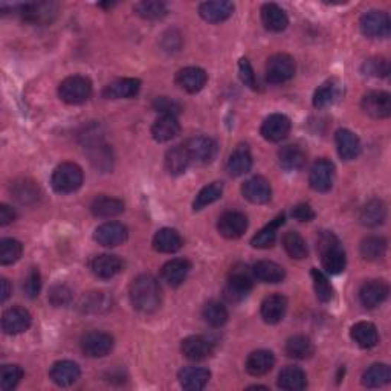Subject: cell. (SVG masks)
<instances>
[{
    "mask_svg": "<svg viewBox=\"0 0 391 391\" xmlns=\"http://www.w3.org/2000/svg\"><path fill=\"white\" fill-rule=\"evenodd\" d=\"M130 301L138 312L153 313L161 306V287L150 274L138 275L130 284Z\"/></svg>",
    "mask_w": 391,
    "mask_h": 391,
    "instance_id": "6da1fadb",
    "label": "cell"
},
{
    "mask_svg": "<svg viewBox=\"0 0 391 391\" xmlns=\"http://www.w3.org/2000/svg\"><path fill=\"white\" fill-rule=\"evenodd\" d=\"M385 217H387L385 203L379 199H373V200L367 202L364 207H362L361 214H359L361 223L368 228H375V227L383 225V223L385 222Z\"/></svg>",
    "mask_w": 391,
    "mask_h": 391,
    "instance_id": "ab89813d",
    "label": "cell"
},
{
    "mask_svg": "<svg viewBox=\"0 0 391 391\" xmlns=\"http://www.w3.org/2000/svg\"><path fill=\"white\" fill-rule=\"evenodd\" d=\"M141 90V81L136 78H119L114 83H110L102 90V97L107 100H123V98H133Z\"/></svg>",
    "mask_w": 391,
    "mask_h": 391,
    "instance_id": "603a6c76",
    "label": "cell"
},
{
    "mask_svg": "<svg viewBox=\"0 0 391 391\" xmlns=\"http://www.w3.org/2000/svg\"><path fill=\"white\" fill-rule=\"evenodd\" d=\"M20 14L23 20L32 25H48L57 16L59 6L52 2H32L20 5Z\"/></svg>",
    "mask_w": 391,
    "mask_h": 391,
    "instance_id": "30bf717a",
    "label": "cell"
},
{
    "mask_svg": "<svg viewBox=\"0 0 391 391\" xmlns=\"http://www.w3.org/2000/svg\"><path fill=\"white\" fill-rule=\"evenodd\" d=\"M234 13V5L227 0H214V2H203L199 6V14L205 22L220 23L225 22Z\"/></svg>",
    "mask_w": 391,
    "mask_h": 391,
    "instance_id": "d4e9b609",
    "label": "cell"
},
{
    "mask_svg": "<svg viewBox=\"0 0 391 391\" xmlns=\"http://www.w3.org/2000/svg\"><path fill=\"white\" fill-rule=\"evenodd\" d=\"M251 169H253V156H251L248 145H239L229 156L227 162V172L232 178H239V176H243L251 172Z\"/></svg>",
    "mask_w": 391,
    "mask_h": 391,
    "instance_id": "f546056e",
    "label": "cell"
},
{
    "mask_svg": "<svg viewBox=\"0 0 391 391\" xmlns=\"http://www.w3.org/2000/svg\"><path fill=\"white\" fill-rule=\"evenodd\" d=\"M182 355L190 361H203L214 353V344L205 337H188L181 344Z\"/></svg>",
    "mask_w": 391,
    "mask_h": 391,
    "instance_id": "d6986e66",
    "label": "cell"
},
{
    "mask_svg": "<svg viewBox=\"0 0 391 391\" xmlns=\"http://www.w3.org/2000/svg\"><path fill=\"white\" fill-rule=\"evenodd\" d=\"M388 292V284L384 280H370L361 286L359 301L366 309H375L387 300Z\"/></svg>",
    "mask_w": 391,
    "mask_h": 391,
    "instance_id": "9a60e30c",
    "label": "cell"
},
{
    "mask_svg": "<svg viewBox=\"0 0 391 391\" xmlns=\"http://www.w3.org/2000/svg\"><path fill=\"white\" fill-rule=\"evenodd\" d=\"M207 80H208L207 72H205L202 68H196V66L181 69L178 72V76H176V83H178V86L185 92H188V94H198V92H200L205 88V85H207Z\"/></svg>",
    "mask_w": 391,
    "mask_h": 391,
    "instance_id": "44dd1931",
    "label": "cell"
},
{
    "mask_svg": "<svg viewBox=\"0 0 391 391\" xmlns=\"http://www.w3.org/2000/svg\"><path fill=\"white\" fill-rule=\"evenodd\" d=\"M335 181V165L329 160H318L311 169L309 184L318 193H327L333 187Z\"/></svg>",
    "mask_w": 391,
    "mask_h": 391,
    "instance_id": "7c38bea8",
    "label": "cell"
},
{
    "mask_svg": "<svg viewBox=\"0 0 391 391\" xmlns=\"http://www.w3.org/2000/svg\"><path fill=\"white\" fill-rule=\"evenodd\" d=\"M361 107L371 118L385 119L391 115V97L384 90H371L362 97Z\"/></svg>",
    "mask_w": 391,
    "mask_h": 391,
    "instance_id": "9c48e42d",
    "label": "cell"
},
{
    "mask_svg": "<svg viewBox=\"0 0 391 391\" xmlns=\"http://www.w3.org/2000/svg\"><path fill=\"white\" fill-rule=\"evenodd\" d=\"M23 378L20 366H4L0 370V388L4 391L14 390Z\"/></svg>",
    "mask_w": 391,
    "mask_h": 391,
    "instance_id": "f5cc1de1",
    "label": "cell"
},
{
    "mask_svg": "<svg viewBox=\"0 0 391 391\" xmlns=\"http://www.w3.org/2000/svg\"><path fill=\"white\" fill-rule=\"evenodd\" d=\"M114 344L109 333L94 330L81 338V350L89 358H104L114 349Z\"/></svg>",
    "mask_w": 391,
    "mask_h": 391,
    "instance_id": "ba28073f",
    "label": "cell"
},
{
    "mask_svg": "<svg viewBox=\"0 0 391 391\" xmlns=\"http://www.w3.org/2000/svg\"><path fill=\"white\" fill-rule=\"evenodd\" d=\"M184 240L181 234L176 229L172 228H162L155 234L153 237V248L157 253L162 254H173L178 253L182 248Z\"/></svg>",
    "mask_w": 391,
    "mask_h": 391,
    "instance_id": "1f68e13d",
    "label": "cell"
},
{
    "mask_svg": "<svg viewBox=\"0 0 391 391\" xmlns=\"http://www.w3.org/2000/svg\"><path fill=\"white\" fill-rule=\"evenodd\" d=\"M350 337L361 349H373L379 342L376 325L368 321H359L353 325L350 330Z\"/></svg>",
    "mask_w": 391,
    "mask_h": 391,
    "instance_id": "836d02e7",
    "label": "cell"
},
{
    "mask_svg": "<svg viewBox=\"0 0 391 391\" xmlns=\"http://www.w3.org/2000/svg\"><path fill=\"white\" fill-rule=\"evenodd\" d=\"M295 76V60L287 54H275L266 63V80L274 85L289 81Z\"/></svg>",
    "mask_w": 391,
    "mask_h": 391,
    "instance_id": "8992f818",
    "label": "cell"
},
{
    "mask_svg": "<svg viewBox=\"0 0 391 391\" xmlns=\"http://www.w3.org/2000/svg\"><path fill=\"white\" fill-rule=\"evenodd\" d=\"M23 246L18 240L4 239L0 240V265H13L22 257Z\"/></svg>",
    "mask_w": 391,
    "mask_h": 391,
    "instance_id": "681fc988",
    "label": "cell"
},
{
    "mask_svg": "<svg viewBox=\"0 0 391 391\" xmlns=\"http://www.w3.org/2000/svg\"><path fill=\"white\" fill-rule=\"evenodd\" d=\"M359 253L364 260L376 262V260H380L387 253V240L384 237L370 236L361 241Z\"/></svg>",
    "mask_w": 391,
    "mask_h": 391,
    "instance_id": "ee69618b",
    "label": "cell"
},
{
    "mask_svg": "<svg viewBox=\"0 0 391 391\" xmlns=\"http://www.w3.org/2000/svg\"><path fill=\"white\" fill-rule=\"evenodd\" d=\"M81 370L78 364L72 361H59L51 367L49 370V378L55 385L59 387H69L76 384L80 379Z\"/></svg>",
    "mask_w": 391,
    "mask_h": 391,
    "instance_id": "7402d4cb",
    "label": "cell"
},
{
    "mask_svg": "<svg viewBox=\"0 0 391 391\" xmlns=\"http://www.w3.org/2000/svg\"><path fill=\"white\" fill-rule=\"evenodd\" d=\"M181 132L178 116L161 115L152 126V136L156 143H169Z\"/></svg>",
    "mask_w": 391,
    "mask_h": 391,
    "instance_id": "4316f807",
    "label": "cell"
},
{
    "mask_svg": "<svg viewBox=\"0 0 391 391\" xmlns=\"http://www.w3.org/2000/svg\"><path fill=\"white\" fill-rule=\"evenodd\" d=\"M40 289H42V277H40V272H39V269L32 267L31 271L28 272L26 278H25L23 291H25L26 296L35 298L37 295L40 294Z\"/></svg>",
    "mask_w": 391,
    "mask_h": 391,
    "instance_id": "6f0895ef",
    "label": "cell"
},
{
    "mask_svg": "<svg viewBox=\"0 0 391 391\" xmlns=\"http://www.w3.org/2000/svg\"><path fill=\"white\" fill-rule=\"evenodd\" d=\"M83 179H85V176H83L80 165L73 162H63L54 170L51 184L52 188L59 194H71L81 188Z\"/></svg>",
    "mask_w": 391,
    "mask_h": 391,
    "instance_id": "3957f363",
    "label": "cell"
},
{
    "mask_svg": "<svg viewBox=\"0 0 391 391\" xmlns=\"http://www.w3.org/2000/svg\"><path fill=\"white\" fill-rule=\"evenodd\" d=\"M287 311V298L282 294H274L266 296L262 303V318L267 324L280 323Z\"/></svg>",
    "mask_w": 391,
    "mask_h": 391,
    "instance_id": "484cf974",
    "label": "cell"
},
{
    "mask_svg": "<svg viewBox=\"0 0 391 391\" xmlns=\"http://www.w3.org/2000/svg\"><path fill=\"white\" fill-rule=\"evenodd\" d=\"M241 193H243L245 199L255 205L267 203L272 198L271 184L262 178V176H254V178L248 179L243 184V187H241Z\"/></svg>",
    "mask_w": 391,
    "mask_h": 391,
    "instance_id": "ac0fdd59",
    "label": "cell"
},
{
    "mask_svg": "<svg viewBox=\"0 0 391 391\" xmlns=\"http://www.w3.org/2000/svg\"><path fill=\"white\" fill-rule=\"evenodd\" d=\"M48 298H49V301H51L52 306L63 307V306H66V304L71 303V300H72V291L69 289L68 286L57 284V286L52 287Z\"/></svg>",
    "mask_w": 391,
    "mask_h": 391,
    "instance_id": "680465c9",
    "label": "cell"
},
{
    "mask_svg": "<svg viewBox=\"0 0 391 391\" xmlns=\"http://www.w3.org/2000/svg\"><path fill=\"white\" fill-rule=\"evenodd\" d=\"M135 11L139 17L147 18V20H157L169 13L164 2H155V0H147V2H139L135 5Z\"/></svg>",
    "mask_w": 391,
    "mask_h": 391,
    "instance_id": "f907efd6",
    "label": "cell"
},
{
    "mask_svg": "<svg viewBox=\"0 0 391 391\" xmlns=\"http://www.w3.org/2000/svg\"><path fill=\"white\" fill-rule=\"evenodd\" d=\"M191 157L185 145H176L165 153V170L172 176H179L187 172Z\"/></svg>",
    "mask_w": 391,
    "mask_h": 391,
    "instance_id": "8d00e7d4",
    "label": "cell"
},
{
    "mask_svg": "<svg viewBox=\"0 0 391 391\" xmlns=\"http://www.w3.org/2000/svg\"><path fill=\"white\" fill-rule=\"evenodd\" d=\"M153 109L156 112H160L161 115H172V116H178L181 112V106L178 104V102L167 98V97L156 98L153 102Z\"/></svg>",
    "mask_w": 391,
    "mask_h": 391,
    "instance_id": "91938a15",
    "label": "cell"
},
{
    "mask_svg": "<svg viewBox=\"0 0 391 391\" xmlns=\"http://www.w3.org/2000/svg\"><path fill=\"white\" fill-rule=\"evenodd\" d=\"M178 378L182 388L190 391H199L207 387V384L210 383L211 373L207 368H202V367H185L179 371Z\"/></svg>",
    "mask_w": 391,
    "mask_h": 391,
    "instance_id": "4dcf8cb0",
    "label": "cell"
},
{
    "mask_svg": "<svg viewBox=\"0 0 391 391\" xmlns=\"http://www.w3.org/2000/svg\"><path fill=\"white\" fill-rule=\"evenodd\" d=\"M14 198L20 203H30L39 198V193H37V187L31 181H22L16 182L14 187L11 188Z\"/></svg>",
    "mask_w": 391,
    "mask_h": 391,
    "instance_id": "9f6ffc18",
    "label": "cell"
},
{
    "mask_svg": "<svg viewBox=\"0 0 391 391\" xmlns=\"http://www.w3.org/2000/svg\"><path fill=\"white\" fill-rule=\"evenodd\" d=\"M260 13H262V22L267 31L282 32L289 25V18H287L286 13L275 4H265Z\"/></svg>",
    "mask_w": 391,
    "mask_h": 391,
    "instance_id": "e575fe53",
    "label": "cell"
},
{
    "mask_svg": "<svg viewBox=\"0 0 391 391\" xmlns=\"http://www.w3.org/2000/svg\"><path fill=\"white\" fill-rule=\"evenodd\" d=\"M286 355L294 359H307L313 355L315 347L311 338L304 337V335H295L289 338L284 346Z\"/></svg>",
    "mask_w": 391,
    "mask_h": 391,
    "instance_id": "7bdbcfd3",
    "label": "cell"
},
{
    "mask_svg": "<svg viewBox=\"0 0 391 391\" xmlns=\"http://www.w3.org/2000/svg\"><path fill=\"white\" fill-rule=\"evenodd\" d=\"M0 286H2V291H0V301L5 303L8 300V296L11 295V284H9L6 278H2V283H0Z\"/></svg>",
    "mask_w": 391,
    "mask_h": 391,
    "instance_id": "e7e4bbea",
    "label": "cell"
},
{
    "mask_svg": "<svg viewBox=\"0 0 391 391\" xmlns=\"http://www.w3.org/2000/svg\"><path fill=\"white\" fill-rule=\"evenodd\" d=\"M311 275H312L316 298H318L321 303H329L333 296V289H332L329 278L325 277L321 271H318V269H312Z\"/></svg>",
    "mask_w": 391,
    "mask_h": 391,
    "instance_id": "816d5d0a",
    "label": "cell"
},
{
    "mask_svg": "<svg viewBox=\"0 0 391 391\" xmlns=\"http://www.w3.org/2000/svg\"><path fill=\"white\" fill-rule=\"evenodd\" d=\"M292 217L298 222H311L315 219V211L311 208V205L300 203L292 210Z\"/></svg>",
    "mask_w": 391,
    "mask_h": 391,
    "instance_id": "6125c7cd",
    "label": "cell"
},
{
    "mask_svg": "<svg viewBox=\"0 0 391 391\" xmlns=\"http://www.w3.org/2000/svg\"><path fill=\"white\" fill-rule=\"evenodd\" d=\"M262 136L269 143H280L291 132V119L282 114L269 115L262 124Z\"/></svg>",
    "mask_w": 391,
    "mask_h": 391,
    "instance_id": "5bb4252c",
    "label": "cell"
},
{
    "mask_svg": "<svg viewBox=\"0 0 391 391\" xmlns=\"http://www.w3.org/2000/svg\"><path fill=\"white\" fill-rule=\"evenodd\" d=\"M283 223H284V216L282 214V216L275 217L271 223H267L265 228L260 229L253 237V240H251V245L257 249H267V248L274 246L275 240H277L278 228H280Z\"/></svg>",
    "mask_w": 391,
    "mask_h": 391,
    "instance_id": "b9f144b4",
    "label": "cell"
},
{
    "mask_svg": "<svg viewBox=\"0 0 391 391\" xmlns=\"http://www.w3.org/2000/svg\"><path fill=\"white\" fill-rule=\"evenodd\" d=\"M191 271V263L187 258H173L170 262H167L162 266V280L172 286V287H178L181 286Z\"/></svg>",
    "mask_w": 391,
    "mask_h": 391,
    "instance_id": "ffe728a7",
    "label": "cell"
},
{
    "mask_svg": "<svg viewBox=\"0 0 391 391\" xmlns=\"http://www.w3.org/2000/svg\"><path fill=\"white\" fill-rule=\"evenodd\" d=\"M92 95V83L88 77L71 76L59 86V97L68 104H83Z\"/></svg>",
    "mask_w": 391,
    "mask_h": 391,
    "instance_id": "5b68a950",
    "label": "cell"
},
{
    "mask_svg": "<svg viewBox=\"0 0 391 391\" xmlns=\"http://www.w3.org/2000/svg\"><path fill=\"white\" fill-rule=\"evenodd\" d=\"M203 320L211 327H222L228 321V311L227 307L219 301H210L203 307Z\"/></svg>",
    "mask_w": 391,
    "mask_h": 391,
    "instance_id": "c3c4849f",
    "label": "cell"
},
{
    "mask_svg": "<svg viewBox=\"0 0 391 391\" xmlns=\"http://www.w3.org/2000/svg\"><path fill=\"white\" fill-rule=\"evenodd\" d=\"M217 229L220 232V236L225 239H239L243 236L248 229V217L240 211H227L219 217Z\"/></svg>",
    "mask_w": 391,
    "mask_h": 391,
    "instance_id": "4fadbf2b",
    "label": "cell"
},
{
    "mask_svg": "<svg viewBox=\"0 0 391 391\" xmlns=\"http://www.w3.org/2000/svg\"><path fill=\"white\" fill-rule=\"evenodd\" d=\"M90 211L95 217L112 219L116 217L124 211V202L110 196H100L90 203Z\"/></svg>",
    "mask_w": 391,
    "mask_h": 391,
    "instance_id": "d6a6232c",
    "label": "cell"
},
{
    "mask_svg": "<svg viewBox=\"0 0 391 391\" xmlns=\"http://www.w3.org/2000/svg\"><path fill=\"white\" fill-rule=\"evenodd\" d=\"M362 72H364V76L367 77L385 78L390 73V63L384 57L368 59L362 64Z\"/></svg>",
    "mask_w": 391,
    "mask_h": 391,
    "instance_id": "db71d44e",
    "label": "cell"
},
{
    "mask_svg": "<svg viewBox=\"0 0 391 391\" xmlns=\"http://www.w3.org/2000/svg\"><path fill=\"white\" fill-rule=\"evenodd\" d=\"M391 370L387 364H373L366 370L364 376H362V384L367 388H379L390 383Z\"/></svg>",
    "mask_w": 391,
    "mask_h": 391,
    "instance_id": "f6af8a7d",
    "label": "cell"
},
{
    "mask_svg": "<svg viewBox=\"0 0 391 391\" xmlns=\"http://www.w3.org/2000/svg\"><path fill=\"white\" fill-rule=\"evenodd\" d=\"M90 269L98 278L109 280V278H114L116 274L123 271V262H121V258L116 255L101 254L92 260Z\"/></svg>",
    "mask_w": 391,
    "mask_h": 391,
    "instance_id": "83f0119b",
    "label": "cell"
},
{
    "mask_svg": "<svg viewBox=\"0 0 391 391\" xmlns=\"http://www.w3.org/2000/svg\"><path fill=\"white\" fill-rule=\"evenodd\" d=\"M31 313L23 307H11L2 315V329L6 335L23 333L31 327Z\"/></svg>",
    "mask_w": 391,
    "mask_h": 391,
    "instance_id": "e0dca14e",
    "label": "cell"
},
{
    "mask_svg": "<svg viewBox=\"0 0 391 391\" xmlns=\"http://www.w3.org/2000/svg\"><path fill=\"white\" fill-rule=\"evenodd\" d=\"M253 286H254V275L249 274L248 267L246 266L234 267L229 274L223 295H225V298L229 303H240L245 300L251 291H253Z\"/></svg>",
    "mask_w": 391,
    "mask_h": 391,
    "instance_id": "277c9868",
    "label": "cell"
},
{
    "mask_svg": "<svg viewBox=\"0 0 391 391\" xmlns=\"http://www.w3.org/2000/svg\"><path fill=\"white\" fill-rule=\"evenodd\" d=\"M112 300L106 292H88L80 298L78 309L83 313H101L110 309Z\"/></svg>",
    "mask_w": 391,
    "mask_h": 391,
    "instance_id": "60d3db41",
    "label": "cell"
},
{
    "mask_svg": "<svg viewBox=\"0 0 391 391\" xmlns=\"http://www.w3.org/2000/svg\"><path fill=\"white\" fill-rule=\"evenodd\" d=\"M337 95H338L337 86H335L332 81L324 83V85H321L318 89L315 90V94H313V106L318 107V109L329 106V104H332L333 100L337 98Z\"/></svg>",
    "mask_w": 391,
    "mask_h": 391,
    "instance_id": "11a10c76",
    "label": "cell"
},
{
    "mask_svg": "<svg viewBox=\"0 0 391 391\" xmlns=\"http://www.w3.org/2000/svg\"><path fill=\"white\" fill-rule=\"evenodd\" d=\"M359 28L370 39H387L391 31L390 17L384 11H368L361 17Z\"/></svg>",
    "mask_w": 391,
    "mask_h": 391,
    "instance_id": "52a82bcc",
    "label": "cell"
},
{
    "mask_svg": "<svg viewBox=\"0 0 391 391\" xmlns=\"http://www.w3.org/2000/svg\"><path fill=\"white\" fill-rule=\"evenodd\" d=\"M14 219H16L14 210L6 203L0 205V225L5 227V225H8V223H11Z\"/></svg>",
    "mask_w": 391,
    "mask_h": 391,
    "instance_id": "be15d7a7",
    "label": "cell"
},
{
    "mask_svg": "<svg viewBox=\"0 0 391 391\" xmlns=\"http://www.w3.org/2000/svg\"><path fill=\"white\" fill-rule=\"evenodd\" d=\"M335 143H337L338 155L344 161L356 160L361 153V141L359 138L350 132L349 128H339L335 135Z\"/></svg>",
    "mask_w": 391,
    "mask_h": 391,
    "instance_id": "cb8c5ba5",
    "label": "cell"
},
{
    "mask_svg": "<svg viewBox=\"0 0 391 391\" xmlns=\"http://www.w3.org/2000/svg\"><path fill=\"white\" fill-rule=\"evenodd\" d=\"M278 162L286 172L301 170L306 164V153L300 145H284L278 152Z\"/></svg>",
    "mask_w": 391,
    "mask_h": 391,
    "instance_id": "74e56055",
    "label": "cell"
},
{
    "mask_svg": "<svg viewBox=\"0 0 391 391\" xmlns=\"http://www.w3.org/2000/svg\"><path fill=\"white\" fill-rule=\"evenodd\" d=\"M275 366V356L269 350H255L246 359V371L251 376H265Z\"/></svg>",
    "mask_w": 391,
    "mask_h": 391,
    "instance_id": "f1b7e54d",
    "label": "cell"
},
{
    "mask_svg": "<svg viewBox=\"0 0 391 391\" xmlns=\"http://www.w3.org/2000/svg\"><path fill=\"white\" fill-rule=\"evenodd\" d=\"M223 194V185L220 182H212L207 187H203L198 196H196V199L193 202V210L194 211H200L205 207H208V205L214 203L216 200H219Z\"/></svg>",
    "mask_w": 391,
    "mask_h": 391,
    "instance_id": "bcb514c9",
    "label": "cell"
},
{
    "mask_svg": "<svg viewBox=\"0 0 391 391\" xmlns=\"http://www.w3.org/2000/svg\"><path fill=\"white\" fill-rule=\"evenodd\" d=\"M283 246L286 249V253L289 254V257L295 260H303L307 257V254H309L304 239L298 234L296 231L286 232L283 236Z\"/></svg>",
    "mask_w": 391,
    "mask_h": 391,
    "instance_id": "7dc6e473",
    "label": "cell"
},
{
    "mask_svg": "<svg viewBox=\"0 0 391 391\" xmlns=\"http://www.w3.org/2000/svg\"><path fill=\"white\" fill-rule=\"evenodd\" d=\"M128 237V229L126 225L119 222H106L100 225L95 232L94 239L98 245L104 248H115L123 245Z\"/></svg>",
    "mask_w": 391,
    "mask_h": 391,
    "instance_id": "8fae6325",
    "label": "cell"
},
{
    "mask_svg": "<svg viewBox=\"0 0 391 391\" xmlns=\"http://www.w3.org/2000/svg\"><path fill=\"white\" fill-rule=\"evenodd\" d=\"M253 275L257 278L258 282L262 283H282L286 278L284 267L278 263L269 262V260H262V262H257L253 266Z\"/></svg>",
    "mask_w": 391,
    "mask_h": 391,
    "instance_id": "d590c367",
    "label": "cell"
},
{
    "mask_svg": "<svg viewBox=\"0 0 391 391\" xmlns=\"http://www.w3.org/2000/svg\"><path fill=\"white\" fill-rule=\"evenodd\" d=\"M239 77L245 86L249 89H257V81L254 76V69L251 66V63L246 59H241L239 61Z\"/></svg>",
    "mask_w": 391,
    "mask_h": 391,
    "instance_id": "94428289",
    "label": "cell"
},
{
    "mask_svg": "<svg viewBox=\"0 0 391 391\" xmlns=\"http://www.w3.org/2000/svg\"><path fill=\"white\" fill-rule=\"evenodd\" d=\"M318 249L321 254V263L324 271L330 275H338L346 269V253L339 246L338 239L332 232L324 231L318 237Z\"/></svg>",
    "mask_w": 391,
    "mask_h": 391,
    "instance_id": "7a4b0ae2",
    "label": "cell"
},
{
    "mask_svg": "<svg viewBox=\"0 0 391 391\" xmlns=\"http://www.w3.org/2000/svg\"><path fill=\"white\" fill-rule=\"evenodd\" d=\"M277 385L278 388L286 391H300L306 388L307 378L300 367L287 366L280 371V375H278Z\"/></svg>",
    "mask_w": 391,
    "mask_h": 391,
    "instance_id": "f35d334b",
    "label": "cell"
},
{
    "mask_svg": "<svg viewBox=\"0 0 391 391\" xmlns=\"http://www.w3.org/2000/svg\"><path fill=\"white\" fill-rule=\"evenodd\" d=\"M185 148H187L191 161H198L202 164L211 162L217 155V144L208 136H194L188 139Z\"/></svg>",
    "mask_w": 391,
    "mask_h": 391,
    "instance_id": "2e32d148",
    "label": "cell"
}]
</instances>
